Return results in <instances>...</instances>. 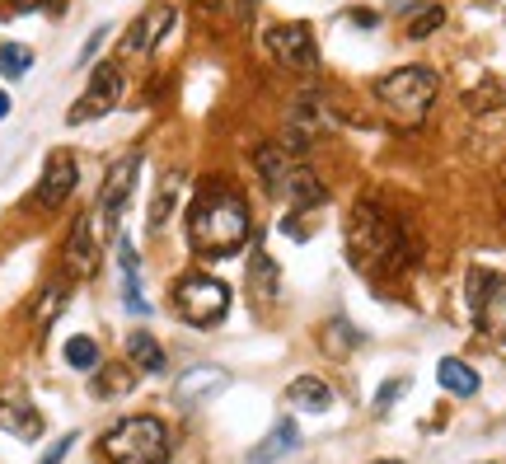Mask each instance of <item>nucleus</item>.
I'll return each instance as SVG.
<instances>
[{"label":"nucleus","instance_id":"f257e3e1","mask_svg":"<svg viewBox=\"0 0 506 464\" xmlns=\"http://www.w3.org/2000/svg\"><path fill=\"white\" fill-rule=\"evenodd\" d=\"M248 230H253L248 207L230 188H202L188 207V244L202 258H230L248 244Z\"/></svg>","mask_w":506,"mask_h":464},{"label":"nucleus","instance_id":"f03ea898","mask_svg":"<svg viewBox=\"0 0 506 464\" xmlns=\"http://www.w3.org/2000/svg\"><path fill=\"white\" fill-rule=\"evenodd\" d=\"M441 94V75L427 66H399L375 80V103L399 122V127H417L432 113V103Z\"/></svg>","mask_w":506,"mask_h":464},{"label":"nucleus","instance_id":"7ed1b4c3","mask_svg":"<svg viewBox=\"0 0 506 464\" xmlns=\"http://www.w3.org/2000/svg\"><path fill=\"white\" fill-rule=\"evenodd\" d=\"M103 464H164L169 459V427L151 413L122 418L118 427H108L99 436Z\"/></svg>","mask_w":506,"mask_h":464},{"label":"nucleus","instance_id":"20e7f679","mask_svg":"<svg viewBox=\"0 0 506 464\" xmlns=\"http://www.w3.org/2000/svg\"><path fill=\"white\" fill-rule=\"evenodd\" d=\"M347 249L356 267H389L399 263V221L375 202H356L352 226H347Z\"/></svg>","mask_w":506,"mask_h":464},{"label":"nucleus","instance_id":"39448f33","mask_svg":"<svg viewBox=\"0 0 506 464\" xmlns=\"http://www.w3.org/2000/svg\"><path fill=\"white\" fill-rule=\"evenodd\" d=\"M174 310L192 329H216V324H225V314H230V286L207 277V272H188L174 286Z\"/></svg>","mask_w":506,"mask_h":464},{"label":"nucleus","instance_id":"423d86ee","mask_svg":"<svg viewBox=\"0 0 506 464\" xmlns=\"http://www.w3.org/2000/svg\"><path fill=\"white\" fill-rule=\"evenodd\" d=\"M118 99H122V66H118V62H103V66L90 75V90H84V99L66 113V122H71V127L94 122V118L112 113V108H118Z\"/></svg>","mask_w":506,"mask_h":464},{"label":"nucleus","instance_id":"0eeeda50","mask_svg":"<svg viewBox=\"0 0 506 464\" xmlns=\"http://www.w3.org/2000/svg\"><path fill=\"white\" fill-rule=\"evenodd\" d=\"M268 52L291 66V71H315L319 66V52H315V34H309V24H277V29H268Z\"/></svg>","mask_w":506,"mask_h":464},{"label":"nucleus","instance_id":"6e6552de","mask_svg":"<svg viewBox=\"0 0 506 464\" xmlns=\"http://www.w3.org/2000/svg\"><path fill=\"white\" fill-rule=\"evenodd\" d=\"M136 169H141V150L122 155L118 165L103 174V183H99V202H94V211H99V221H103V226H118V211H122V202L131 198V188H136Z\"/></svg>","mask_w":506,"mask_h":464},{"label":"nucleus","instance_id":"1a4fd4ad","mask_svg":"<svg viewBox=\"0 0 506 464\" xmlns=\"http://www.w3.org/2000/svg\"><path fill=\"white\" fill-rule=\"evenodd\" d=\"M75 179H80V169H75V155L71 150H52L47 155V169H43V179H38V188H34V207H62L71 193H75Z\"/></svg>","mask_w":506,"mask_h":464},{"label":"nucleus","instance_id":"9d476101","mask_svg":"<svg viewBox=\"0 0 506 464\" xmlns=\"http://www.w3.org/2000/svg\"><path fill=\"white\" fill-rule=\"evenodd\" d=\"M169 24H174V5H151V10L127 29V38H122V57H146V52H155L160 38L169 34Z\"/></svg>","mask_w":506,"mask_h":464},{"label":"nucleus","instance_id":"9b49d317","mask_svg":"<svg viewBox=\"0 0 506 464\" xmlns=\"http://www.w3.org/2000/svg\"><path fill=\"white\" fill-rule=\"evenodd\" d=\"M62 267H66V277H90V272L99 267V244H94V221L90 216H80L71 239H66V254H62Z\"/></svg>","mask_w":506,"mask_h":464},{"label":"nucleus","instance_id":"f8f14e48","mask_svg":"<svg viewBox=\"0 0 506 464\" xmlns=\"http://www.w3.org/2000/svg\"><path fill=\"white\" fill-rule=\"evenodd\" d=\"M319 131H324V99L319 94H300L296 108H291V122H287V146L300 150V146L315 141Z\"/></svg>","mask_w":506,"mask_h":464},{"label":"nucleus","instance_id":"ddd939ff","mask_svg":"<svg viewBox=\"0 0 506 464\" xmlns=\"http://www.w3.org/2000/svg\"><path fill=\"white\" fill-rule=\"evenodd\" d=\"M225 385H230V375H225L220 366H192V371H183V375L174 380V394H179L183 403H197V399L220 394Z\"/></svg>","mask_w":506,"mask_h":464},{"label":"nucleus","instance_id":"4468645a","mask_svg":"<svg viewBox=\"0 0 506 464\" xmlns=\"http://www.w3.org/2000/svg\"><path fill=\"white\" fill-rule=\"evenodd\" d=\"M0 431L19 436V441H38L43 436V418L28 399H0Z\"/></svg>","mask_w":506,"mask_h":464},{"label":"nucleus","instance_id":"2eb2a0df","mask_svg":"<svg viewBox=\"0 0 506 464\" xmlns=\"http://www.w3.org/2000/svg\"><path fill=\"white\" fill-rule=\"evenodd\" d=\"M287 403L300 408V413H328L333 390H328V380H319V375H296L287 385Z\"/></svg>","mask_w":506,"mask_h":464},{"label":"nucleus","instance_id":"dca6fc26","mask_svg":"<svg viewBox=\"0 0 506 464\" xmlns=\"http://www.w3.org/2000/svg\"><path fill=\"white\" fill-rule=\"evenodd\" d=\"M253 165H258V174H263V188L268 193H287V179H291V155H287V146H258V155H253Z\"/></svg>","mask_w":506,"mask_h":464},{"label":"nucleus","instance_id":"f3484780","mask_svg":"<svg viewBox=\"0 0 506 464\" xmlns=\"http://www.w3.org/2000/svg\"><path fill=\"white\" fill-rule=\"evenodd\" d=\"M287 198L296 211H315V207H324V198H328V188L315 179V169H305V165H296L291 169V179H287Z\"/></svg>","mask_w":506,"mask_h":464},{"label":"nucleus","instance_id":"a211bd4d","mask_svg":"<svg viewBox=\"0 0 506 464\" xmlns=\"http://www.w3.org/2000/svg\"><path fill=\"white\" fill-rule=\"evenodd\" d=\"M248 286H253V295H258V305H277V295H281V272H277V263H272L263 249L248 254Z\"/></svg>","mask_w":506,"mask_h":464},{"label":"nucleus","instance_id":"6ab92c4d","mask_svg":"<svg viewBox=\"0 0 506 464\" xmlns=\"http://www.w3.org/2000/svg\"><path fill=\"white\" fill-rule=\"evenodd\" d=\"M296 446H300V431H296V422L281 418V422L268 431V441L248 450V464H272V459H281V455H291Z\"/></svg>","mask_w":506,"mask_h":464},{"label":"nucleus","instance_id":"aec40b11","mask_svg":"<svg viewBox=\"0 0 506 464\" xmlns=\"http://www.w3.org/2000/svg\"><path fill=\"white\" fill-rule=\"evenodd\" d=\"M127 357H131V371H146V375H164L169 357H164V347L146 334V329H136L127 338Z\"/></svg>","mask_w":506,"mask_h":464},{"label":"nucleus","instance_id":"412c9836","mask_svg":"<svg viewBox=\"0 0 506 464\" xmlns=\"http://www.w3.org/2000/svg\"><path fill=\"white\" fill-rule=\"evenodd\" d=\"M436 380H441V390H450V394H460V399H473L478 394V371L469 366V362H460V357H445L441 366H436Z\"/></svg>","mask_w":506,"mask_h":464},{"label":"nucleus","instance_id":"4be33fe9","mask_svg":"<svg viewBox=\"0 0 506 464\" xmlns=\"http://www.w3.org/2000/svg\"><path fill=\"white\" fill-rule=\"evenodd\" d=\"M66 366H71V371H99V366H103V352H99V343H94L90 334H75V338H66Z\"/></svg>","mask_w":506,"mask_h":464},{"label":"nucleus","instance_id":"5701e85b","mask_svg":"<svg viewBox=\"0 0 506 464\" xmlns=\"http://www.w3.org/2000/svg\"><path fill=\"white\" fill-rule=\"evenodd\" d=\"M441 24H445V10L427 0V5H413V10H408V29H404V34H408L413 43H422V38H432Z\"/></svg>","mask_w":506,"mask_h":464},{"label":"nucleus","instance_id":"b1692460","mask_svg":"<svg viewBox=\"0 0 506 464\" xmlns=\"http://www.w3.org/2000/svg\"><path fill=\"white\" fill-rule=\"evenodd\" d=\"M28 71H34V52H28L24 43H0V75L5 80H24Z\"/></svg>","mask_w":506,"mask_h":464},{"label":"nucleus","instance_id":"393cba45","mask_svg":"<svg viewBox=\"0 0 506 464\" xmlns=\"http://www.w3.org/2000/svg\"><path fill=\"white\" fill-rule=\"evenodd\" d=\"M136 371L131 366H99V380H94V399H108V394H122L131 390Z\"/></svg>","mask_w":506,"mask_h":464},{"label":"nucleus","instance_id":"a878e982","mask_svg":"<svg viewBox=\"0 0 506 464\" xmlns=\"http://www.w3.org/2000/svg\"><path fill=\"white\" fill-rule=\"evenodd\" d=\"M66 295H71V286H47V291H43V300H38V314H34V319H38V329H47V324L56 319V310L66 305Z\"/></svg>","mask_w":506,"mask_h":464},{"label":"nucleus","instance_id":"bb28decb","mask_svg":"<svg viewBox=\"0 0 506 464\" xmlns=\"http://www.w3.org/2000/svg\"><path fill=\"white\" fill-rule=\"evenodd\" d=\"M174 193H179V179H164V188H160L155 202H151V226H155V230L169 221V207H174Z\"/></svg>","mask_w":506,"mask_h":464},{"label":"nucleus","instance_id":"cd10ccee","mask_svg":"<svg viewBox=\"0 0 506 464\" xmlns=\"http://www.w3.org/2000/svg\"><path fill=\"white\" fill-rule=\"evenodd\" d=\"M408 390V380H384V385H380V394H375V413H389V408H394V399H399Z\"/></svg>","mask_w":506,"mask_h":464},{"label":"nucleus","instance_id":"c85d7f7f","mask_svg":"<svg viewBox=\"0 0 506 464\" xmlns=\"http://www.w3.org/2000/svg\"><path fill=\"white\" fill-rule=\"evenodd\" d=\"M71 446H75V431H66V436H56V441H52V450L38 459V464H62L66 455H71Z\"/></svg>","mask_w":506,"mask_h":464},{"label":"nucleus","instance_id":"c756f323","mask_svg":"<svg viewBox=\"0 0 506 464\" xmlns=\"http://www.w3.org/2000/svg\"><path fill=\"white\" fill-rule=\"evenodd\" d=\"M103 38H108V24H99V29L90 34V43L80 47V66H90V62H94V52L103 47Z\"/></svg>","mask_w":506,"mask_h":464},{"label":"nucleus","instance_id":"7c9ffc66","mask_svg":"<svg viewBox=\"0 0 506 464\" xmlns=\"http://www.w3.org/2000/svg\"><path fill=\"white\" fill-rule=\"evenodd\" d=\"M66 0H15V10H24V14H34V10H62Z\"/></svg>","mask_w":506,"mask_h":464},{"label":"nucleus","instance_id":"2f4dec72","mask_svg":"<svg viewBox=\"0 0 506 464\" xmlns=\"http://www.w3.org/2000/svg\"><path fill=\"white\" fill-rule=\"evenodd\" d=\"M202 10H225V0H197Z\"/></svg>","mask_w":506,"mask_h":464},{"label":"nucleus","instance_id":"473e14b6","mask_svg":"<svg viewBox=\"0 0 506 464\" xmlns=\"http://www.w3.org/2000/svg\"><path fill=\"white\" fill-rule=\"evenodd\" d=\"M5 113H10V94H5V90H0V118H5Z\"/></svg>","mask_w":506,"mask_h":464},{"label":"nucleus","instance_id":"72a5a7b5","mask_svg":"<svg viewBox=\"0 0 506 464\" xmlns=\"http://www.w3.org/2000/svg\"><path fill=\"white\" fill-rule=\"evenodd\" d=\"M375 464H399V459H375Z\"/></svg>","mask_w":506,"mask_h":464}]
</instances>
